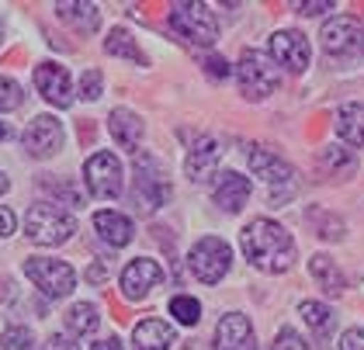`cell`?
I'll list each match as a JSON object with an SVG mask.
<instances>
[{
  "instance_id": "obj_1",
  "label": "cell",
  "mask_w": 364,
  "mask_h": 350,
  "mask_svg": "<svg viewBox=\"0 0 364 350\" xmlns=\"http://www.w3.org/2000/svg\"><path fill=\"white\" fill-rule=\"evenodd\" d=\"M240 243H243L247 260L264 274H284L295 264V240L274 218H253L243 229Z\"/></svg>"
},
{
  "instance_id": "obj_2",
  "label": "cell",
  "mask_w": 364,
  "mask_h": 350,
  "mask_svg": "<svg viewBox=\"0 0 364 350\" xmlns=\"http://www.w3.org/2000/svg\"><path fill=\"white\" fill-rule=\"evenodd\" d=\"M170 198V184H167V170L160 166L156 157L139 153L136 157V177H132V205L142 216H153L156 208H164Z\"/></svg>"
},
{
  "instance_id": "obj_3",
  "label": "cell",
  "mask_w": 364,
  "mask_h": 350,
  "mask_svg": "<svg viewBox=\"0 0 364 350\" xmlns=\"http://www.w3.org/2000/svg\"><path fill=\"white\" fill-rule=\"evenodd\" d=\"M77 233V218L53 201H42L25 216V236L38 246H59Z\"/></svg>"
},
{
  "instance_id": "obj_4",
  "label": "cell",
  "mask_w": 364,
  "mask_h": 350,
  "mask_svg": "<svg viewBox=\"0 0 364 350\" xmlns=\"http://www.w3.org/2000/svg\"><path fill=\"white\" fill-rule=\"evenodd\" d=\"M247 163H250V170L271 188V201L281 205V201H288L291 194H295V170L288 166V163L281 160L274 149H267V146H250L247 149Z\"/></svg>"
},
{
  "instance_id": "obj_5",
  "label": "cell",
  "mask_w": 364,
  "mask_h": 350,
  "mask_svg": "<svg viewBox=\"0 0 364 350\" xmlns=\"http://www.w3.org/2000/svg\"><path fill=\"white\" fill-rule=\"evenodd\" d=\"M170 28L195 46H212L219 38V21L208 11V4H191V0L170 4Z\"/></svg>"
},
{
  "instance_id": "obj_6",
  "label": "cell",
  "mask_w": 364,
  "mask_h": 350,
  "mask_svg": "<svg viewBox=\"0 0 364 350\" xmlns=\"http://www.w3.org/2000/svg\"><path fill=\"white\" fill-rule=\"evenodd\" d=\"M188 267H191V274H195L201 285H219L225 274H229V267H232V250L219 236H205V240H198L191 246Z\"/></svg>"
},
{
  "instance_id": "obj_7",
  "label": "cell",
  "mask_w": 364,
  "mask_h": 350,
  "mask_svg": "<svg viewBox=\"0 0 364 350\" xmlns=\"http://www.w3.org/2000/svg\"><path fill=\"white\" fill-rule=\"evenodd\" d=\"M236 77H240V90H243V97H250V101H264L267 94H274L278 90V70H274V63L267 59L264 53H247L240 55V66H236Z\"/></svg>"
},
{
  "instance_id": "obj_8",
  "label": "cell",
  "mask_w": 364,
  "mask_h": 350,
  "mask_svg": "<svg viewBox=\"0 0 364 350\" xmlns=\"http://www.w3.org/2000/svg\"><path fill=\"white\" fill-rule=\"evenodd\" d=\"M25 277L35 288H42V295L49 298H66L77 288V274L66 260H53V257H28L25 260Z\"/></svg>"
},
{
  "instance_id": "obj_9",
  "label": "cell",
  "mask_w": 364,
  "mask_h": 350,
  "mask_svg": "<svg viewBox=\"0 0 364 350\" xmlns=\"http://www.w3.org/2000/svg\"><path fill=\"white\" fill-rule=\"evenodd\" d=\"M84 184L90 188L94 198H101V201H114L122 188H125V174H122V160L108 153V149H101V153H94L90 160L84 163Z\"/></svg>"
},
{
  "instance_id": "obj_10",
  "label": "cell",
  "mask_w": 364,
  "mask_h": 350,
  "mask_svg": "<svg viewBox=\"0 0 364 350\" xmlns=\"http://www.w3.org/2000/svg\"><path fill=\"white\" fill-rule=\"evenodd\" d=\"M323 49L336 59H361L364 55V25L358 18H333L323 25Z\"/></svg>"
},
{
  "instance_id": "obj_11",
  "label": "cell",
  "mask_w": 364,
  "mask_h": 350,
  "mask_svg": "<svg viewBox=\"0 0 364 350\" xmlns=\"http://www.w3.org/2000/svg\"><path fill=\"white\" fill-rule=\"evenodd\" d=\"M164 267L156 264V260H149V257H139V260H132L129 267L122 270V295L129 298V302H142V298H149L153 288H160L164 285Z\"/></svg>"
},
{
  "instance_id": "obj_12",
  "label": "cell",
  "mask_w": 364,
  "mask_h": 350,
  "mask_svg": "<svg viewBox=\"0 0 364 350\" xmlns=\"http://www.w3.org/2000/svg\"><path fill=\"white\" fill-rule=\"evenodd\" d=\"M223 139H215V135H201L195 146H191V153H188V160H184V174H188V181L191 184H208L212 177H215V166L223 160Z\"/></svg>"
},
{
  "instance_id": "obj_13",
  "label": "cell",
  "mask_w": 364,
  "mask_h": 350,
  "mask_svg": "<svg viewBox=\"0 0 364 350\" xmlns=\"http://www.w3.org/2000/svg\"><path fill=\"white\" fill-rule=\"evenodd\" d=\"M21 142H25L28 157H35V160H49V157H56L59 149H63V125H59L53 115H38L28 129H25Z\"/></svg>"
},
{
  "instance_id": "obj_14",
  "label": "cell",
  "mask_w": 364,
  "mask_h": 350,
  "mask_svg": "<svg viewBox=\"0 0 364 350\" xmlns=\"http://www.w3.org/2000/svg\"><path fill=\"white\" fill-rule=\"evenodd\" d=\"M35 87H38V94H42L49 105H56V108H70V105H73L70 73H66V66H59V63H38V66H35Z\"/></svg>"
},
{
  "instance_id": "obj_15",
  "label": "cell",
  "mask_w": 364,
  "mask_h": 350,
  "mask_svg": "<svg viewBox=\"0 0 364 350\" xmlns=\"http://www.w3.org/2000/svg\"><path fill=\"white\" fill-rule=\"evenodd\" d=\"M271 55L278 59L284 70H291V73H302L309 66V38L302 31H291V28H284V31H274L271 35Z\"/></svg>"
},
{
  "instance_id": "obj_16",
  "label": "cell",
  "mask_w": 364,
  "mask_h": 350,
  "mask_svg": "<svg viewBox=\"0 0 364 350\" xmlns=\"http://www.w3.org/2000/svg\"><path fill=\"white\" fill-rule=\"evenodd\" d=\"M215 350H257L253 326L243 312H225L215 326Z\"/></svg>"
},
{
  "instance_id": "obj_17",
  "label": "cell",
  "mask_w": 364,
  "mask_h": 350,
  "mask_svg": "<svg viewBox=\"0 0 364 350\" xmlns=\"http://www.w3.org/2000/svg\"><path fill=\"white\" fill-rule=\"evenodd\" d=\"M250 201V177H243V174H236V170H229L219 177V184H215V205L229 212V216H236L243 205Z\"/></svg>"
},
{
  "instance_id": "obj_18",
  "label": "cell",
  "mask_w": 364,
  "mask_h": 350,
  "mask_svg": "<svg viewBox=\"0 0 364 350\" xmlns=\"http://www.w3.org/2000/svg\"><path fill=\"white\" fill-rule=\"evenodd\" d=\"M173 344H177V333L164 319H142L132 329V350H170Z\"/></svg>"
},
{
  "instance_id": "obj_19",
  "label": "cell",
  "mask_w": 364,
  "mask_h": 350,
  "mask_svg": "<svg viewBox=\"0 0 364 350\" xmlns=\"http://www.w3.org/2000/svg\"><path fill=\"white\" fill-rule=\"evenodd\" d=\"M108 132H112V139L122 149H136L142 139V118L129 108H114L108 115Z\"/></svg>"
},
{
  "instance_id": "obj_20",
  "label": "cell",
  "mask_w": 364,
  "mask_h": 350,
  "mask_svg": "<svg viewBox=\"0 0 364 350\" xmlns=\"http://www.w3.org/2000/svg\"><path fill=\"white\" fill-rule=\"evenodd\" d=\"M94 229L101 233V240L108 243V246H129L132 236H136L132 218L122 216V212H97L94 216Z\"/></svg>"
},
{
  "instance_id": "obj_21",
  "label": "cell",
  "mask_w": 364,
  "mask_h": 350,
  "mask_svg": "<svg viewBox=\"0 0 364 350\" xmlns=\"http://www.w3.org/2000/svg\"><path fill=\"white\" fill-rule=\"evenodd\" d=\"M309 270H312V277L319 281V288H323L326 295H343V288H347V277H343V270L333 264V257H326V253H316V257L309 260Z\"/></svg>"
},
{
  "instance_id": "obj_22",
  "label": "cell",
  "mask_w": 364,
  "mask_h": 350,
  "mask_svg": "<svg viewBox=\"0 0 364 350\" xmlns=\"http://www.w3.org/2000/svg\"><path fill=\"white\" fill-rule=\"evenodd\" d=\"M56 18H63L66 25H73L80 35H94L101 25L97 4H56Z\"/></svg>"
},
{
  "instance_id": "obj_23",
  "label": "cell",
  "mask_w": 364,
  "mask_h": 350,
  "mask_svg": "<svg viewBox=\"0 0 364 350\" xmlns=\"http://www.w3.org/2000/svg\"><path fill=\"white\" fill-rule=\"evenodd\" d=\"M336 132L350 146L364 149V105H343L340 115H336Z\"/></svg>"
},
{
  "instance_id": "obj_24",
  "label": "cell",
  "mask_w": 364,
  "mask_h": 350,
  "mask_svg": "<svg viewBox=\"0 0 364 350\" xmlns=\"http://www.w3.org/2000/svg\"><path fill=\"white\" fill-rule=\"evenodd\" d=\"M101 323V316H97V305L94 302H77L70 312H66V329L73 333V336H90L94 329Z\"/></svg>"
},
{
  "instance_id": "obj_25",
  "label": "cell",
  "mask_w": 364,
  "mask_h": 350,
  "mask_svg": "<svg viewBox=\"0 0 364 350\" xmlns=\"http://www.w3.org/2000/svg\"><path fill=\"white\" fill-rule=\"evenodd\" d=\"M38 188L46 191V194H53L56 205H80L84 201V191L73 184V177H49V174H42Z\"/></svg>"
},
{
  "instance_id": "obj_26",
  "label": "cell",
  "mask_w": 364,
  "mask_h": 350,
  "mask_svg": "<svg viewBox=\"0 0 364 350\" xmlns=\"http://www.w3.org/2000/svg\"><path fill=\"white\" fill-rule=\"evenodd\" d=\"M105 53L108 55H118V59H129V63H146V55L142 49L132 42V35L125 31V28H112V35L105 38Z\"/></svg>"
},
{
  "instance_id": "obj_27",
  "label": "cell",
  "mask_w": 364,
  "mask_h": 350,
  "mask_svg": "<svg viewBox=\"0 0 364 350\" xmlns=\"http://www.w3.org/2000/svg\"><path fill=\"white\" fill-rule=\"evenodd\" d=\"M319 166H323V170H330L333 177H347V174H354V170H358V160H354L343 146H326V149L319 153Z\"/></svg>"
},
{
  "instance_id": "obj_28",
  "label": "cell",
  "mask_w": 364,
  "mask_h": 350,
  "mask_svg": "<svg viewBox=\"0 0 364 350\" xmlns=\"http://www.w3.org/2000/svg\"><path fill=\"white\" fill-rule=\"evenodd\" d=\"M306 222L323 236V240H340V236H343V222H340L336 216H330L326 208H309Z\"/></svg>"
},
{
  "instance_id": "obj_29",
  "label": "cell",
  "mask_w": 364,
  "mask_h": 350,
  "mask_svg": "<svg viewBox=\"0 0 364 350\" xmlns=\"http://www.w3.org/2000/svg\"><path fill=\"white\" fill-rule=\"evenodd\" d=\"M299 312H302V319H306L319 336H326V333L333 329V312H330L323 302H302V305H299Z\"/></svg>"
},
{
  "instance_id": "obj_30",
  "label": "cell",
  "mask_w": 364,
  "mask_h": 350,
  "mask_svg": "<svg viewBox=\"0 0 364 350\" xmlns=\"http://www.w3.org/2000/svg\"><path fill=\"white\" fill-rule=\"evenodd\" d=\"M170 316L184 326H195L201 319V302L191 295H173L170 298Z\"/></svg>"
},
{
  "instance_id": "obj_31",
  "label": "cell",
  "mask_w": 364,
  "mask_h": 350,
  "mask_svg": "<svg viewBox=\"0 0 364 350\" xmlns=\"http://www.w3.org/2000/svg\"><path fill=\"white\" fill-rule=\"evenodd\" d=\"M0 347L4 350H31L35 347V336H31V329H25V326H11V329L0 333Z\"/></svg>"
},
{
  "instance_id": "obj_32",
  "label": "cell",
  "mask_w": 364,
  "mask_h": 350,
  "mask_svg": "<svg viewBox=\"0 0 364 350\" xmlns=\"http://www.w3.org/2000/svg\"><path fill=\"white\" fill-rule=\"evenodd\" d=\"M21 101H25V90H21V83L0 73V111L21 108Z\"/></svg>"
},
{
  "instance_id": "obj_33",
  "label": "cell",
  "mask_w": 364,
  "mask_h": 350,
  "mask_svg": "<svg viewBox=\"0 0 364 350\" xmlns=\"http://www.w3.org/2000/svg\"><path fill=\"white\" fill-rule=\"evenodd\" d=\"M101 70H87L84 77H80V97L84 101H97L101 97Z\"/></svg>"
},
{
  "instance_id": "obj_34",
  "label": "cell",
  "mask_w": 364,
  "mask_h": 350,
  "mask_svg": "<svg viewBox=\"0 0 364 350\" xmlns=\"http://www.w3.org/2000/svg\"><path fill=\"white\" fill-rule=\"evenodd\" d=\"M274 350H306V340L291 326H284V329H278V336H274Z\"/></svg>"
},
{
  "instance_id": "obj_35",
  "label": "cell",
  "mask_w": 364,
  "mask_h": 350,
  "mask_svg": "<svg viewBox=\"0 0 364 350\" xmlns=\"http://www.w3.org/2000/svg\"><path fill=\"white\" fill-rule=\"evenodd\" d=\"M205 73H208L212 80H225V77H229V63H225L223 55H208V59H205Z\"/></svg>"
},
{
  "instance_id": "obj_36",
  "label": "cell",
  "mask_w": 364,
  "mask_h": 350,
  "mask_svg": "<svg viewBox=\"0 0 364 350\" xmlns=\"http://www.w3.org/2000/svg\"><path fill=\"white\" fill-rule=\"evenodd\" d=\"M340 350H364V329L361 326H354V329H347V333L340 336Z\"/></svg>"
},
{
  "instance_id": "obj_37",
  "label": "cell",
  "mask_w": 364,
  "mask_h": 350,
  "mask_svg": "<svg viewBox=\"0 0 364 350\" xmlns=\"http://www.w3.org/2000/svg\"><path fill=\"white\" fill-rule=\"evenodd\" d=\"M299 7V14H323V11H333V0H309V4H295Z\"/></svg>"
},
{
  "instance_id": "obj_38",
  "label": "cell",
  "mask_w": 364,
  "mask_h": 350,
  "mask_svg": "<svg viewBox=\"0 0 364 350\" xmlns=\"http://www.w3.org/2000/svg\"><path fill=\"white\" fill-rule=\"evenodd\" d=\"M42 350H80V347H77V344H73L70 336H63V333H53V336L46 340V347H42Z\"/></svg>"
},
{
  "instance_id": "obj_39",
  "label": "cell",
  "mask_w": 364,
  "mask_h": 350,
  "mask_svg": "<svg viewBox=\"0 0 364 350\" xmlns=\"http://www.w3.org/2000/svg\"><path fill=\"white\" fill-rule=\"evenodd\" d=\"M11 233H14V212L0 205V240H4V236H11Z\"/></svg>"
},
{
  "instance_id": "obj_40",
  "label": "cell",
  "mask_w": 364,
  "mask_h": 350,
  "mask_svg": "<svg viewBox=\"0 0 364 350\" xmlns=\"http://www.w3.org/2000/svg\"><path fill=\"white\" fill-rule=\"evenodd\" d=\"M90 350H122V340H118V336H108V340H97Z\"/></svg>"
},
{
  "instance_id": "obj_41",
  "label": "cell",
  "mask_w": 364,
  "mask_h": 350,
  "mask_svg": "<svg viewBox=\"0 0 364 350\" xmlns=\"http://www.w3.org/2000/svg\"><path fill=\"white\" fill-rule=\"evenodd\" d=\"M11 188V181H7V177H4V174H0V194H4V191Z\"/></svg>"
},
{
  "instance_id": "obj_42",
  "label": "cell",
  "mask_w": 364,
  "mask_h": 350,
  "mask_svg": "<svg viewBox=\"0 0 364 350\" xmlns=\"http://www.w3.org/2000/svg\"><path fill=\"white\" fill-rule=\"evenodd\" d=\"M4 139H7V125L0 122V142H4Z\"/></svg>"
},
{
  "instance_id": "obj_43",
  "label": "cell",
  "mask_w": 364,
  "mask_h": 350,
  "mask_svg": "<svg viewBox=\"0 0 364 350\" xmlns=\"http://www.w3.org/2000/svg\"><path fill=\"white\" fill-rule=\"evenodd\" d=\"M0 42H4V25H0Z\"/></svg>"
}]
</instances>
